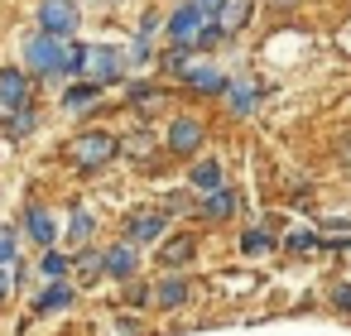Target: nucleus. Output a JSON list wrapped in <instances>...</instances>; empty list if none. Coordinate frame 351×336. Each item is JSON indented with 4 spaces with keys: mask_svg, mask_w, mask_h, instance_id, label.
Listing matches in <instances>:
<instances>
[{
    "mask_svg": "<svg viewBox=\"0 0 351 336\" xmlns=\"http://www.w3.org/2000/svg\"><path fill=\"white\" fill-rule=\"evenodd\" d=\"M183 298H188V283H183V279H169V283L159 288V302H164V307H178Z\"/></svg>",
    "mask_w": 351,
    "mask_h": 336,
    "instance_id": "nucleus-25",
    "label": "nucleus"
},
{
    "mask_svg": "<svg viewBox=\"0 0 351 336\" xmlns=\"http://www.w3.org/2000/svg\"><path fill=\"white\" fill-rule=\"evenodd\" d=\"M97 5H111V0H97Z\"/></svg>",
    "mask_w": 351,
    "mask_h": 336,
    "instance_id": "nucleus-33",
    "label": "nucleus"
},
{
    "mask_svg": "<svg viewBox=\"0 0 351 336\" xmlns=\"http://www.w3.org/2000/svg\"><path fill=\"white\" fill-rule=\"evenodd\" d=\"M207 29V5H197V0H188V5H178L169 15V39L183 44V49H197V34Z\"/></svg>",
    "mask_w": 351,
    "mask_h": 336,
    "instance_id": "nucleus-5",
    "label": "nucleus"
},
{
    "mask_svg": "<svg viewBox=\"0 0 351 336\" xmlns=\"http://www.w3.org/2000/svg\"><path fill=\"white\" fill-rule=\"evenodd\" d=\"M183 82H188L193 92H202V96H217V92H226V77H221L212 63H188Z\"/></svg>",
    "mask_w": 351,
    "mask_h": 336,
    "instance_id": "nucleus-13",
    "label": "nucleus"
},
{
    "mask_svg": "<svg viewBox=\"0 0 351 336\" xmlns=\"http://www.w3.org/2000/svg\"><path fill=\"white\" fill-rule=\"evenodd\" d=\"M73 269H77V274H82V279H87V283H92V279H101V274H106V264H101V255H97V250H82V255H77V259H73Z\"/></svg>",
    "mask_w": 351,
    "mask_h": 336,
    "instance_id": "nucleus-23",
    "label": "nucleus"
},
{
    "mask_svg": "<svg viewBox=\"0 0 351 336\" xmlns=\"http://www.w3.org/2000/svg\"><path fill=\"white\" fill-rule=\"evenodd\" d=\"M188 178H193L197 192H217V188H221V164H217V159H202V164H193Z\"/></svg>",
    "mask_w": 351,
    "mask_h": 336,
    "instance_id": "nucleus-15",
    "label": "nucleus"
},
{
    "mask_svg": "<svg viewBox=\"0 0 351 336\" xmlns=\"http://www.w3.org/2000/svg\"><path fill=\"white\" fill-rule=\"evenodd\" d=\"M15 283H20V264L10 259V264H0V302H5V293H10Z\"/></svg>",
    "mask_w": 351,
    "mask_h": 336,
    "instance_id": "nucleus-27",
    "label": "nucleus"
},
{
    "mask_svg": "<svg viewBox=\"0 0 351 336\" xmlns=\"http://www.w3.org/2000/svg\"><path fill=\"white\" fill-rule=\"evenodd\" d=\"M159 259H164V264H183V259H193V235H178V240H169V245L159 250Z\"/></svg>",
    "mask_w": 351,
    "mask_h": 336,
    "instance_id": "nucleus-21",
    "label": "nucleus"
},
{
    "mask_svg": "<svg viewBox=\"0 0 351 336\" xmlns=\"http://www.w3.org/2000/svg\"><path fill=\"white\" fill-rule=\"evenodd\" d=\"M15 245H20V235H15L10 226H0V264H10V259H15Z\"/></svg>",
    "mask_w": 351,
    "mask_h": 336,
    "instance_id": "nucleus-26",
    "label": "nucleus"
},
{
    "mask_svg": "<svg viewBox=\"0 0 351 336\" xmlns=\"http://www.w3.org/2000/svg\"><path fill=\"white\" fill-rule=\"evenodd\" d=\"M101 264H106V274H111V279H130V274L140 269V255H135V245H130V240H116V245H106V250H101Z\"/></svg>",
    "mask_w": 351,
    "mask_h": 336,
    "instance_id": "nucleus-10",
    "label": "nucleus"
},
{
    "mask_svg": "<svg viewBox=\"0 0 351 336\" xmlns=\"http://www.w3.org/2000/svg\"><path fill=\"white\" fill-rule=\"evenodd\" d=\"M241 250H245V255H265V250H274V235L255 226V231H245V235H241Z\"/></svg>",
    "mask_w": 351,
    "mask_h": 336,
    "instance_id": "nucleus-24",
    "label": "nucleus"
},
{
    "mask_svg": "<svg viewBox=\"0 0 351 336\" xmlns=\"http://www.w3.org/2000/svg\"><path fill=\"white\" fill-rule=\"evenodd\" d=\"M125 77V53L121 44H82V73L77 82H97V87H111Z\"/></svg>",
    "mask_w": 351,
    "mask_h": 336,
    "instance_id": "nucleus-3",
    "label": "nucleus"
},
{
    "mask_svg": "<svg viewBox=\"0 0 351 336\" xmlns=\"http://www.w3.org/2000/svg\"><path fill=\"white\" fill-rule=\"evenodd\" d=\"M68 302H73V288H68V283H53L49 293L34 298V312H58V307H68Z\"/></svg>",
    "mask_w": 351,
    "mask_h": 336,
    "instance_id": "nucleus-18",
    "label": "nucleus"
},
{
    "mask_svg": "<svg viewBox=\"0 0 351 336\" xmlns=\"http://www.w3.org/2000/svg\"><path fill=\"white\" fill-rule=\"evenodd\" d=\"M20 226H25V235L39 245V250H53V240H58V221H53V211L49 207H25V216H20Z\"/></svg>",
    "mask_w": 351,
    "mask_h": 336,
    "instance_id": "nucleus-6",
    "label": "nucleus"
},
{
    "mask_svg": "<svg viewBox=\"0 0 351 336\" xmlns=\"http://www.w3.org/2000/svg\"><path fill=\"white\" fill-rule=\"evenodd\" d=\"M332 302H337V307H341V312H351V283H341V288H337V293H332Z\"/></svg>",
    "mask_w": 351,
    "mask_h": 336,
    "instance_id": "nucleus-30",
    "label": "nucleus"
},
{
    "mask_svg": "<svg viewBox=\"0 0 351 336\" xmlns=\"http://www.w3.org/2000/svg\"><path fill=\"white\" fill-rule=\"evenodd\" d=\"M63 53H68V39H53L44 29L20 44V58H25L29 77H63Z\"/></svg>",
    "mask_w": 351,
    "mask_h": 336,
    "instance_id": "nucleus-2",
    "label": "nucleus"
},
{
    "mask_svg": "<svg viewBox=\"0 0 351 336\" xmlns=\"http://www.w3.org/2000/svg\"><path fill=\"white\" fill-rule=\"evenodd\" d=\"M68 269H73V259H68V255H58V250H49V255L39 259V274H44V279H53V283H58Z\"/></svg>",
    "mask_w": 351,
    "mask_h": 336,
    "instance_id": "nucleus-22",
    "label": "nucleus"
},
{
    "mask_svg": "<svg viewBox=\"0 0 351 336\" xmlns=\"http://www.w3.org/2000/svg\"><path fill=\"white\" fill-rule=\"evenodd\" d=\"M284 245H289V250H293V255H303V250H313V245H322V240H317V235H313V231H293V235H289V240H284Z\"/></svg>",
    "mask_w": 351,
    "mask_h": 336,
    "instance_id": "nucleus-28",
    "label": "nucleus"
},
{
    "mask_svg": "<svg viewBox=\"0 0 351 336\" xmlns=\"http://www.w3.org/2000/svg\"><path fill=\"white\" fill-rule=\"evenodd\" d=\"M226 106H231L236 116H250V111H255V87H250V82H226Z\"/></svg>",
    "mask_w": 351,
    "mask_h": 336,
    "instance_id": "nucleus-17",
    "label": "nucleus"
},
{
    "mask_svg": "<svg viewBox=\"0 0 351 336\" xmlns=\"http://www.w3.org/2000/svg\"><path fill=\"white\" fill-rule=\"evenodd\" d=\"M116 154H121V140H116V135H106V130H82V135H73V140H68V164H73V168H82V173L106 168Z\"/></svg>",
    "mask_w": 351,
    "mask_h": 336,
    "instance_id": "nucleus-1",
    "label": "nucleus"
},
{
    "mask_svg": "<svg viewBox=\"0 0 351 336\" xmlns=\"http://www.w3.org/2000/svg\"><path fill=\"white\" fill-rule=\"evenodd\" d=\"M197 5H207V10H212V5H217V0H197Z\"/></svg>",
    "mask_w": 351,
    "mask_h": 336,
    "instance_id": "nucleus-31",
    "label": "nucleus"
},
{
    "mask_svg": "<svg viewBox=\"0 0 351 336\" xmlns=\"http://www.w3.org/2000/svg\"><path fill=\"white\" fill-rule=\"evenodd\" d=\"M39 29L53 34V39H77V25H82V10L73 5V0H44V5L34 10Z\"/></svg>",
    "mask_w": 351,
    "mask_h": 336,
    "instance_id": "nucleus-4",
    "label": "nucleus"
},
{
    "mask_svg": "<svg viewBox=\"0 0 351 336\" xmlns=\"http://www.w3.org/2000/svg\"><path fill=\"white\" fill-rule=\"evenodd\" d=\"M250 20V0H217V5H212V25L231 39L241 25Z\"/></svg>",
    "mask_w": 351,
    "mask_h": 336,
    "instance_id": "nucleus-12",
    "label": "nucleus"
},
{
    "mask_svg": "<svg viewBox=\"0 0 351 336\" xmlns=\"http://www.w3.org/2000/svg\"><path fill=\"white\" fill-rule=\"evenodd\" d=\"M121 149H125V154H140V159H145V154H149L154 144H149V135H135V140H121Z\"/></svg>",
    "mask_w": 351,
    "mask_h": 336,
    "instance_id": "nucleus-29",
    "label": "nucleus"
},
{
    "mask_svg": "<svg viewBox=\"0 0 351 336\" xmlns=\"http://www.w3.org/2000/svg\"><path fill=\"white\" fill-rule=\"evenodd\" d=\"M231 211H236V192H231V188H217V192L202 197V216L221 221V216H231Z\"/></svg>",
    "mask_w": 351,
    "mask_h": 336,
    "instance_id": "nucleus-16",
    "label": "nucleus"
},
{
    "mask_svg": "<svg viewBox=\"0 0 351 336\" xmlns=\"http://www.w3.org/2000/svg\"><path fill=\"white\" fill-rule=\"evenodd\" d=\"M121 53H125V68H149V63H154V44H149V39H135V44L121 49Z\"/></svg>",
    "mask_w": 351,
    "mask_h": 336,
    "instance_id": "nucleus-19",
    "label": "nucleus"
},
{
    "mask_svg": "<svg viewBox=\"0 0 351 336\" xmlns=\"http://www.w3.org/2000/svg\"><path fill=\"white\" fill-rule=\"evenodd\" d=\"M10 120H15V125H10V135H15V140H25V135H34L39 111H34V106H20V111H10Z\"/></svg>",
    "mask_w": 351,
    "mask_h": 336,
    "instance_id": "nucleus-20",
    "label": "nucleus"
},
{
    "mask_svg": "<svg viewBox=\"0 0 351 336\" xmlns=\"http://www.w3.org/2000/svg\"><path fill=\"white\" fill-rule=\"evenodd\" d=\"M29 73L25 68H0V111H20L29 106Z\"/></svg>",
    "mask_w": 351,
    "mask_h": 336,
    "instance_id": "nucleus-7",
    "label": "nucleus"
},
{
    "mask_svg": "<svg viewBox=\"0 0 351 336\" xmlns=\"http://www.w3.org/2000/svg\"><path fill=\"white\" fill-rule=\"evenodd\" d=\"M92 231H97V221H92V211H82V207H73V211H68V245H73V250H82V245L92 240Z\"/></svg>",
    "mask_w": 351,
    "mask_h": 336,
    "instance_id": "nucleus-14",
    "label": "nucleus"
},
{
    "mask_svg": "<svg viewBox=\"0 0 351 336\" xmlns=\"http://www.w3.org/2000/svg\"><path fill=\"white\" fill-rule=\"evenodd\" d=\"M101 96H106V87H97V82H68V92H63V111H68V116H87Z\"/></svg>",
    "mask_w": 351,
    "mask_h": 336,
    "instance_id": "nucleus-11",
    "label": "nucleus"
},
{
    "mask_svg": "<svg viewBox=\"0 0 351 336\" xmlns=\"http://www.w3.org/2000/svg\"><path fill=\"white\" fill-rule=\"evenodd\" d=\"M164 226H169L164 211H135V216L125 221V240H130V245H154V240L164 235Z\"/></svg>",
    "mask_w": 351,
    "mask_h": 336,
    "instance_id": "nucleus-8",
    "label": "nucleus"
},
{
    "mask_svg": "<svg viewBox=\"0 0 351 336\" xmlns=\"http://www.w3.org/2000/svg\"><path fill=\"white\" fill-rule=\"evenodd\" d=\"M274 5H293V0H274Z\"/></svg>",
    "mask_w": 351,
    "mask_h": 336,
    "instance_id": "nucleus-32",
    "label": "nucleus"
},
{
    "mask_svg": "<svg viewBox=\"0 0 351 336\" xmlns=\"http://www.w3.org/2000/svg\"><path fill=\"white\" fill-rule=\"evenodd\" d=\"M169 149L173 154H197L202 149V120L197 116H178L169 125Z\"/></svg>",
    "mask_w": 351,
    "mask_h": 336,
    "instance_id": "nucleus-9",
    "label": "nucleus"
}]
</instances>
